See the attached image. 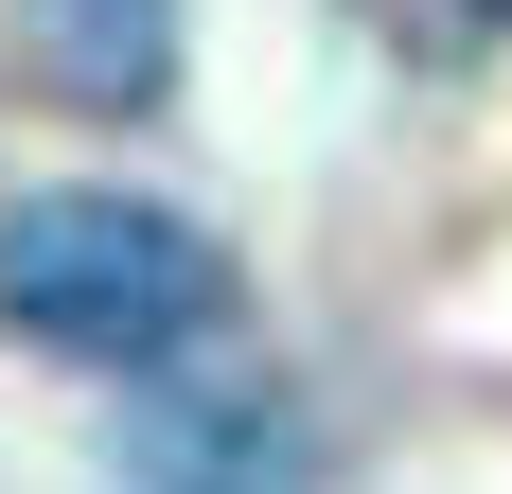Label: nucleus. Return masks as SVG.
Segmentation results:
<instances>
[{
	"label": "nucleus",
	"mask_w": 512,
	"mask_h": 494,
	"mask_svg": "<svg viewBox=\"0 0 512 494\" xmlns=\"http://www.w3.org/2000/svg\"><path fill=\"white\" fill-rule=\"evenodd\" d=\"M460 36H512V0H460Z\"/></svg>",
	"instance_id": "nucleus-4"
},
{
	"label": "nucleus",
	"mask_w": 512,
	"mask_h": 494,
	"mask_svg": "<svg viewBox=\"0 0 512 494\" xmlns=\"http://www.w3.org/2000/svg\"><path fill=\"white\" fill-rule=\"evenodd\" d=\"M124 477L142 494H318V424L265 371H230V353H177L124 406Z\"/></svg>",
	"instance_id": "nucleus-2"
},
{
	"label": "nucleus",
	"mask_w": 512,
	"mask_h": 494,
	"mask_svg": "<svg viewBox=\"0 0 512 494\" xmlns=\"http://www.w3.org/2000/svg\"><path fill=\"white\" fill-rule=\"evenodd\" d=\"M18 71L89 124H159L177 106V0H18Z\"/></svg>",
	"instance_id": "nucleus-3"
},
{
	"label": "nucleus",
	"mask_w": 512,
	"mask_h": 494,
	"mask_svg": "<svg viewBox=\"0 0 512 494\" xmlns=\"http://www.w3.org/2000/svg\"><path fill=\"white\" fill-rule=\"evenodd\" d=\"M230 318V247L159 195H18L0 212V336L53 371H177Z\"/></svg>",
	"instance_id": "nucleus-1"
}]
</instances>
